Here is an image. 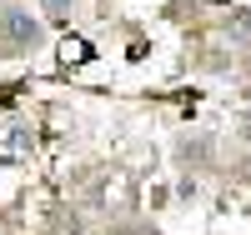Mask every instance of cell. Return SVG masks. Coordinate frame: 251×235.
I'll return each instance as SVG.
<instances>
[{
  "label": "cell",
  "instance_id": "3",
  "mask_svg": "<svg viewBox=\"0 0 251 235\" xmlns=\"http://www.w3.org/2000/svg\"><path fill=\"white\" fill-rule=\"evenodd\" d=\"M40 5H46L50 15H66V10H71V0H40Z\"/></svg>",
  "mask_w": 251,
  "mask_h": 235
},
{
  "label": "cell",
  "instance_id": "2",
  "mask_svg": "<svg viewBox=\"0 0 251 235\" xmlns=\"http://www.w3.org/2000/svg\"><path fill=\"white\" fill-rule=\"evenodd\" d=\"M231 35L236 40H251V10H231Z\"/></svg>",
  "mask_w": 251,
  "mask_h": 235
},
{
  "label": "cell",
  "instance_id": "1",
  "mask_svg": "<svg viewBox=\"0 0 251 235\" xmlns=\"http://www.w3.org/2000/svg\"><path fill=\"white\" fill-rule=\"evenodd\" d=\"M0 40H5L10 50H35L40 40H46V30H40V20L25 5H5L0 10Z\"/></svg>",
  "mask_w": 251,
  "mask_h": 235
}]
</instances>
